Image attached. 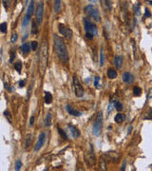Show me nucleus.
Masks as SVG:
<instances>
[{"instance_id": "obj_1", "label": "nucleus", "mask_w": 152, "mask_h": 171, "mask_svg": "<svg viewBox=\"0 0 152 171\" xmlns=\"http://www.w3.org/2000/svg\"><path fill=\"white\" fill-rule=\"evenodd\" d=\"M53 42H54V50L58 56L59 59L62 61L63 63H67L69 59V51L67 48V46L64 42L63 38L59 37L58 35L53 36Z\"/></svg>"}, {"instance_id": "obj_2", "label": "nucleus", "mask_w": 152, "mask_h": 171, "mask_svg": "<svg viewBox=\"0 0 152 171\" xmlns=\"http://www.w3.org/2000/svg\"><path fill=\"white\" fill-rule=\"evenodd\" d=\"M48 58V42L44 41L42 43L40 53H39V71H40L41 75H44L46 72V69H47Z\"/></svg>"}, {"instance_id": "obj_3", "label": "nucleus", "mask_w": 152, "mask_h": 171, "mask_svg": "<svg viewBox=\"0 0 152 171\" xmlns=\"http://www.w3.org/2000/svg\"><path fill=\"white\" fill-rule=\"evenodd\" d=\"M84 27L85 30H86V35L89 39H91L94 35H96L98 33L97 26L94 23H91L90 21L86 19V18L84 19Z\"/></svg>"}, {"instance_id": "obj_4", "label": "nucleus", "mask_w": 152, "mask_h": 171, "mask_svg": "<svg viewBox=\"0 0 152 171\" xmlns=\"http://www.w3.org/2000/svg\"><path fill=\"white\" fill-rule=\"evenodd\" d=\"M85 13L89 17L92 18L96 22H100L101 21V16H100L99 11L97 10V8L94 7L93 5H89L85 8Z\"/></svg>"}, {"instance_id": "obj_5", "label": "nucleus", "mask_w": 152, "mask_h": 171, "mask_svg": "<svg viewBox=\"0 0 152 171\" xmlns=\"http://www.w3.org/2000/svg\"><path fill=\"white\" fill-rule=\"evenodd\" d=\"M102 127H103V113L102 111H100L97 113V116L94 120L93 123V127H92V131L94 133V135L98 136L102 131Z\"/></svg>"}, {"instance_id": "obj_6", "label": "nucleus", "mask_w": 152, "mask_h": 171, "mask_svg": "<svg viewBox=\"0 0 152 171\" xmlns=\"http://www.w3.org/2000/svg\"><path fill=\"white\" fill-rule=\"evenodd\" d=\"M73 88H74V93L77 97H82L84 95L85 90L82 85L79 81V79L76 77V75L73 76Z\"/></svg>"}, {"instance_id": "obj_7", "label": "nucleus", "mask_w": 152, "mask_h": 171, "mask_svg": "<svg viewBox=\"0 0 152 171\" xmlns=\"http://www.w3.org/2000/svg\"><path fill=\"white\" fill-rule=\"evenodd\" d=\"M43 17H44V3L43 1H39L35 11L36 22L38 24H41L42 21H43Z\"/></svg>"}, {"instance_id": "obj_8", "label": "nucleus", "mask_w": 152, "mask_h": 171, "mask_svg": "<svg viewBox=\"0 0 152 171\" xmlns=\"http://www.w3.org/2000/svg\"><path fill=\"white\" fill-rule=\"evenodd\" d=\"M58 30L61 33V35H63L64 37L67 38L68 40H71L72 37V30L69 28V27L65 26L64 24H59L58 25Z\"/></svg>"}, {"instance_id": "obj_9", "label": "nucleus", "mask_w": 152, "mask_h": 171, "mask_svg": "<svg viewBox=\"0 0 152 171\" xmlns=\"http://www.w3.org/2000/svg\"><path fill=\"white\" fill-rule=\"evenodd\" d=\"M46 137H47V135H46L45 132H42L40 135H39L38 141H37V143H36V145L34 146V151L35 152H37L38 150H40L42 146L44 145V143L46 142Z\"/></svg>"}, {"instance_id": "obj_10", "label": "nucleus", "mask_w": 152, "mask_h": 171, "mask_svg": "<svg viewBox=\"0 0 152 171\" xmlns=\"http://www.w3.org/2000/svg\"><path fill=\"white\" fill-rule=\"evenodd\" d=\"M123 81L126 84H130L134 81V76L130 72H124L123 74Z\"/></svg>"}, {"instance_id": "obj_11", "label": "nucleus", "mask_w": 152, "mask_h": 171, "mask_svg": "<svg viewBox=\"0 0 152 171\" xmlns=\"http://www.w3.org/2000/svg\"><path fill=\"white\" fill-rule=\"evenodd\" d=\"M86 159H87L86 161H87V163L89 164V166H93L94 163H95V156H94L92 151L87 154Z\"/></svg>"}, {"instance_id": "obj_12", "label": "nucleus", "mask_w": 152, "mask_h": 171, "mask_svg": "<svg viewBox=\"0 0 152 171\" xmlns=\"http://www.w3.org/2000/svg\"><path fill=\"white\" fill-rule=\"evenodd\" d=\"M113 63H114V66L116 67V69H120L122 68V65H123V58H122V56H119V55L115 56Z\"/></svg>"}, {"instance_id": "obj_13", "label": "nucleus", "mask_w": 152, "mask_h": 171, "mask_svg": "<svg viewBox=\"0 0 152 171\" xmlns=\"http://www.w3.org/2000/svg\"><path fill=\"white\" fill-rule=\"evenodd\" d=\"M66 109H67V111L69 112V114H71V115H73V116H80L81 115V112L76 110V109H74L72 106H69V105L66 106Z\"/></svg>"}, {"instance_id": "obj_14", "label": "nucleus", "mask_w": 152, "mask_h": 171, "mask_svg": "<svg viewBox=\"0 0 152 171\" xmlns=\"http://www.w3.org/2000/svg\"><path fill=\"white\" fill-rule=\"evenodd\" d=\"M101 1L102 7L106 11H110L111 10V2L110 0H100Z\"/></svg>"}, {"instance_id": "obj_15", "label": "nucleus", "mask_w": 152, "mask_h": 171, "mask_svg": "<svg viewBox=\"0 0 152 171\" xmlns=\"http://www.w3.org/2000/svg\"><path fill=\"white\" fill-rule=\"evenodd\" d=\"M33 11H34V0H30V3L28 6V10H27V14L30 17L33 13Z\"/></svg>"}, {"instance_id": "obj_16", "label": "nucleus", "mask_w": 152, "mask_h": 171, "mask_svg": "<svg viewBox=\"0 0 152 171\" xmlns=\"http://www.w3.org/2000/svg\"><path fill=\"white\" fill-rule=\"evenodd\" d=\"M69 130H71L72 137H74V138H77V137L80 136V131H79L75 127H73V126H69Z\"/></svg>"}, {"instance_id": "obj_17", "label": "nucleus", "mask_w": 152, "mask_h": 171, "mask_svg": "<svg viewBox=\"0 0 152 171\" xmlns=\"http://www.w3.org/2000/svg\"><path fill=\"white\" fill-rule=\"evenodd\" d=\"M53 10H54V13H59L61 10V0H54Z\"/></svg>"}, {"instance_id": "obj_18", "label": "nucleus", "mask_w": 152, "mask_h": 171, "mask_svg": "<svg viewBox=\"0 0 152 171\" xmlns=\"http://www.w3.org/2000/svg\"><path fill=\"white\" fill-rule=\"evenodd\" d=\"M108 76L109 79H115L117 77V72L113 69H109L108 71Z\"/></svg>"}, {"instance_id": "obj_19", "label": "nucleus", "mask_w": 152, "mask_h": 171, "mask_svg": "<svg viewBox=\"0 0 152 171\" xmlns=\"http://www.w3.org/2000/svg\"><path fill=\"white\" fill-rule=\"evenodd\" d=\"M124 119H126V116H124V114L118 113V114H116V116H115L114 120H115L116 123H122V122L124 121Z\"/></svg>"}, {"instance_id": "obj_20", "label": "nucleus", "mask_w": 152, "mask_h": 171, "mask_svg": "<svg viewBox=\"0 0 152 171\" xmlns=\"http://www.w3.org/2000/svg\"><path fill=\"white\" fill-rule=\"evenodd\" d=\"M30 48H30V45L29 44V43H25V44H23L22 46H21V50H22L24 53H30Z\"/></svg>"}, {"instance_id": "obj_21", "label": "nucleus", "mask_w": 152, "mask_h": 171, "mask_svg": "<svg viewBox=\"0 0 152 171\" xmlns=\"http://www.w3.org/2000/svg\"><path fill=\"white\" fill-rule=\"evenodd\" d=\"M45 103L46 104H50L51 101H52V95L48 92V91H46L45 92Z\"/></svg>"}, {"instance_id": "obj_22", "label": "nucleus", "mask_w": 152, "mask_h": 171, "mask_svg": "<svg viewBox=\"0 0 152 171\" xmlns=\"http://www.w3.org/2000/svg\"><path fill=\"white\" fill-rule=\"evenodd\" d=\"M51 125V114L48 113L47 116L45 118V126L46 127H50Z\"/></svg>"}, {"instance_id": "obj_23", "label": "nucleus", "mask_w": 152, "mask_h": 171, "mask_svg": "<svg viewBox=\"0 0 152 171\" xmlns=\"http://www.w3.org/2000/svg\"><path fill=\"white\" fill-rule=\"evenodd\" d=\"M30 17L29 16L28 14H26L25 16L23 17V21H22V26H23V27H26V26H28V24L30 23Z\"/></svg>"}, {"instance_id": "obj_24", "label": "nucleus", "mask_w": 152, "mask_h": 171, "mask_svg": "<svg viewBox=\"0 0 152 171\" xmlns=\"http://www.w3.org/2000/svg\"><path fill=\"white\" fill-rule=\"evenodd\" d=\"M32 134H28V135H27V137H26V142H25V147L26 148H28L29 146H30V143H32Z\"/></svg>"}, {"instance_id": "obj_25", "label": "nucleus", "mask_w": 152, "mask_h": 171, "mask_svg": "<svg viewBox=\"0 0 152 171\" xmlns=\"http://www.w3.org/2000/svg\"><path fill=\"white\" fill-rule=\"evenodd\" d=\"M32 32L33 34H36L38 32V27H37V23L35 21H33L32 23Z\"/></svg>"}, {"instance_id": "obj_26", "label": "nucleus", "mask_w": 152, "mask_h": 171, "mask_svg": "<svg viewBox=\"0 0 152 171\" xmlns=\"http://www.w3.org/2000/svg\"><path fill=\"white\" fill-rule=\"evenodd\" d=\"M105 62V54H104V50L101 48V51H100V65L103 66Z\"/></svg>"}, {"instance_id": "obj_27", "label": "nucleus", "mask_w": 152, "mask_h": 171, "mask_svg": "<svg viewBox=\"0 0 152 171\" xmlns=\"http://www.w3.org/2000/svg\"><path fill=\"white\" fill-rule=\"evenodd\" d=\"M133 93H134L135 96H140L142 93V90L139 87H134V88H133Z\"/></svg>"}, {"instance_id": "obj_28", "label": "nucleus", "mask_w": 152, "mask_h": 171, "mask_svg": "<svg viewBox=\"0 0 152 171\" xmlns=\"http://www.w3.org/2000/svg\"><path fill=\"white\" fill-rule=\"evenodd\" d=\"M14 69H16V71H17L18 73H20V72H21V69H22V64H21V62L15 63V64H14Z\"/></svg>"}, {"instance_id": "obj_29", "label": "nucleus", "mask_w": 152, "mask_h": 171, "mask_svg": "<svg viewBox=\"0 0 152 171\" xmlns=\"http://www.w3.org/2000/svg\"><path fill=\"white\" fill-rule=\"evenodd\" d=\"M22 167V163H21V161L20 160H17L16 162H15V166H14V169L18 171V170H20V168Z\"/></svg>"}, {"instance_id": "obj_30", "label": "nucleus", "mask_w": 152, "mask_h": 171, "mask_svg": "<svg viewBox=\"0 0 152 171\" xmlns=\"http://www.w3.org/2000/svg\"><path fill=\"white\" fill-rule=\"evenodd\" d=\"M58 132H59V134H60V136L62 137V138L64 139V140H68V137H67V134L64 132V130L62 129V128H60V127H58Z\"/></svg>"}, {"instance_id": "obj_31", "label": "nucleus", "mask_w": 152, "mask_h": 171, "mask_svg": "<svg viewBox=\"0 0 152 171\" xmlns=\"http://www.w3.org/2000/svg\"><path fill=\"white\" fill-rule=\"evenodd\" d=\"M0 30L3 32V33H5L6 32V30H7V23H2V24H0Z\"/></svg>"}, {"instance_id": "obj_32", "label": "nucleus", "mask_w": 152, "mask_h": 171, "mask_svg": "<svg viewBox=\"0 0 152 171\" xmlns=\"http://www.w3.org/2000/svg\"><path fill=\"white\" fill-rule=\"evenodd\" d=\"M100 77H98V76H96L95 78H94V86H95V88H98L100 87Z\"/></svg>"}, {"instance_id": "obj_33", "label": "nucleus", "mask_w": 152, "mask_h": 171, "mask_svg": "<svg viewBox=\"0 0 152 171\" xmlns=\"http://www.w3.org/2000/svg\"><path fill=\"white\" fill-rule=\"evenodd\" d=\"M100 167L102 170H106V164L105 163V160L100 161Z\"/></svg>"}, {"instance_id": "obj_34", "label": "nucleus", "mask_w": 152, "mask_h": 171, "mask_svg": "<svg viewBox=\"0 0 152 171\" xmlns=\"http://www.w3.org/2000/svg\"><path fill=\"white\" fill-rule=\"evenodd\" d=\"M115 108H116L118 111H121L122 109H123V106H122V104H120L119 102H116L115 103Z\"/></svg>"}, {"instance_id": "obj_35", "label": "nucleus", "mask_w": 152, "mask_h": 171, "mask_svg": "<svg viewBox=\"0 0 152 171\" xmlns=\"http://www.w3.org/2000/svg\"><path fill=\"white\" fill-rule=\"evenodd\" d=\"M10 4H11V0H3V5L6 9L10 8Z\"/></svg>"}, {"instance_id": "obj_36", "label": "nucleus", "mask_w": 152, "mask_h": 171, "mask_svg": "<svg viewBox=\"0 0 152 171\" xmlns=\"http://www.w3.org/2000/svg\"><path fill=\"white\" fill-rule=\"evenodd\" d=\"M37 46H38V44L36 41H32L30 43V48H32V50H35L36 48H37Z\"/></svg>"}, {"instance_id": "obj_37", "label": "nucleus", "mask_w": 152, "mask_h": 171, "mask_svg": "<svg viewBox=\"0 0 152 171\" xmlns=\"http://www.w3.org/2000/svg\"><path fill=\"white\" fill-rule=\"evenodd\" d=\"M17 37H18V35H17V33H13V35H11V43H15L17 40Z\"/></svg>"}, {"instance_id": "obj_38", "label": "nucleus", "mask_w": 152, "mask_h": 171, "mask_svg": "<svg viewBox=\"0 0 152 171\" xmlns=\"http://www.w3.org/2000/svg\"><path fill=\"white\" fill-rule=\"evenodd\" d=\"M14 55H15V53H14V50H11V59H10V62H13V59H14Z\"/></svg>"}, {"instance_id": "obj_39", "label": "nucleus", "mask_w": 152, "mask_h": 171, "mask_svg": "<svg viewBox=\"0 0 152 171\" xmlns=\"http://www.w3.org/2000/svg\"><path fill=\"white\" fill-rule=\"evenodd\" d=\"M33 121H34V117H33V116H32V117H30V126H32V125H33Z\"/></svg>"}, {"instance_id": "obj_40", "label": "nucleus", "mask_w": 152, "mask_h": 171, "mask_svg": "<svg viewBox=\"0 0 152 171\" xmlns=\"http://www.w3.org/2000/svg\"><path fill=\"white\" fill-rule=\"evenodd\" d=\"M24 86H25V81H20L19 82V87H24Z\"/></svg>"}, {"instance_id": "obj_41", "label": "nucleus", "mask_w": 152, "mask_h": 171, "mask_svg": "<svg viewBox=\"0 0 152 171\" xmlns=\"http://www.w3.org/2000/svg\"><path fill=\"white\" fill-rule=\"evenodd\" d=\"M126 161H124V164H123V166H122V168H121V169H122V170H123V171H124V169H126Z\"/></svg>"}, {"instance_id": "obj_42", "label": "nucleus", "mask_w": 152, "mask_h": 171, "mask_svg": "<svg viewBox=\"0 0 152 171\" xmlns=\"http://www.w3.org/2000/svg\"><path fill=\"white\" fill-rule=\"evenodd\" d=\"M145 11H147V17H149V16H150V13H149V11H148L147 10H145Z\"/></svg>"}, {"instance_id": "obj_43", "label": "nucleus", "mask_w": 152, "mask_h": 171, "mask_svg": "<svg viewBox=\"0 0 152 171\" xmlns=\"http://www.w3.org/2000/svg\"><path fill=\"white\" fill-rule=\"evenodd\" d=\"M89 1H92V2H95L96 0H89Z\"/></svg>"}, {"instance_id": "obj_44", "label": "nucleus", "mask_w": 152, "mask_h": 171, "mask_svg": "<svg viewBox=\"0 0 152 171\" xmlns=\"http://www.w3.org/2000/svg\"><path fill=\"white\" fill-rule=\"evenodd\" d=\"M149 4H150V5H152V1H149Z\"/></svg>"}, {"instance_id": "obj_45", "label": "nucleus", "mask_w": 152, "mask_h": 171, "mask_svg": "<svg viewBox=\"0 0 152 171\" xmlns=\"http://www.w3.org/2000/svg\"><path fill=\"white\" fill-rule=\"evenodd\" d=\"M27 2H28V0H26V3H27Z\"/></svg>"}]
</instances>
